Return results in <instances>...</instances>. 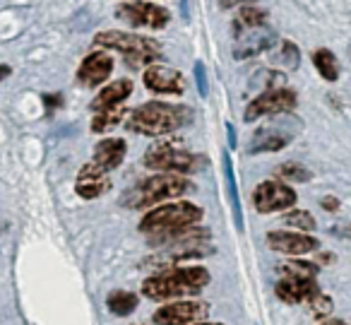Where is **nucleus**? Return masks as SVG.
<instances>
[{"instance_id":"aec40b11","label":"nucleus","mask_w":351,"mask_h":325,"mask_svg":"<svg viewBox=\"0 0 351 325\" xmlns=\"http://www.w3.org/2000/svg\"><path fill=\"white\" fill-rule=\"evenodd\" d=\"M224 176H226V190H229V200H231V212H234V224H236L239 232H243V210H241L239 188H236V176H234V164H231L229 152H224Z\"/></svg>"},{"instance_id":"f257e3e1","label":"nucleus","mask_w":351,"mask_h":325,"mask_svg":"<svg viewBox=\"0 0 351 325\" xmlns=\"http://www.w3.org/2000/svg\"><path fill=\"white\" fill-rule=\"evenodd\" d=\"M191 113L193 111L186 107L149 102L130 111L128 128L132 133H140V135H169V133H176L178 128L186 126L191 121Z\"/></svg>"},{"instance_id":"b1692460","label":"nucleus","mask_w":351,"mask_h":325,"mask_svg":"<svg viewBox=\"0 0 351 325\" xmlns=\"http://www.w3.org/2000/svg\"><path fill=\"white\" fill-rule=\"evenodd\" d=\"M123 113H125V111H123L121 107L106 109V111H97V113H94V121H92V131H94V133H106L111 126L121 123Z\"/></svg>"},{"instance_id":"a878e982","label":"nucleus","mask_w":351,"mask_h":325,"mask_svg":"<svg viewBox=\"0 0 351 325\" xmlns=\"http://www.w3.org/2000/svg\"><path fill=\"white\" fill-rule=\"evenodd\" d=\"M274 174H277L279 179L298 181V183H303V181H311V171H308L306 166H301V164H293V161H287V164L277 166V171H274Z\"/></svg>"},{"instance_id":"bb28decb","label":"nucleus","mask_w":351,"mask_h":325,"mask_svg":"<svg viewBox=\"0 0 351 325\" xmlns=\"http://www.w3.org/2000/svg\"><path fill=\"white\" fill-rule=\"evenodd\" d=\"M284 222H287L289 227L306 229V232L315 229V219H313V214L306 212V210H293V212H289L287 217H284Z\"/></svg>"},{"instance_id":"c756f323","label":"nucleus","mask_w":351,"mask_h":325,"mask_svg":"<svg viewBox=\"0 0 351 325\" xmlns=\"http://www.w3.org/2000/svg\"><path fill=\"white\" fill-rule=\"evenodd\" d=\"M313 306H317V309H315L317 315H325L327 311H330V299H327V296L315 294V296H313Z\"/></svg>"},{"instance_id":"393cba45","label":"nucleus","mask_w":351,"mask_h":325,"mask_svg":"<svg viewBox=\"0 0 351 325\" xmlns=\"http://www.w3.org/2000/svg\"><path fill=\"white\" fill-rule=\"evenodd\" d=\"M274 58V63H279V65H284V68H289V70H293V68H298V49L291 44V41H282V46H279V51L272 56Z\"/></svg>"},{"instance_id":"9d476101","label":"nucleus","mask_w":351,"mask_h":325,"mask_svg":"<svg viewBox=\"0 0 351 325\" xmlns=\"http://www.w3.org/2000/svg\"><path fill=\"white\" fill-rule=\"evenodd\" d=\"M253 203L258 212H277V210H287L296 203V193L289 186L277 183V181H265L255 188Z\"/></svg>"},{"instance_id":"1a4fd4ad","label":"nucleus","mask_w":351,"mask_h":325,"mask_svg":"<svg viewBox=\"0 0 351 325\" xmlns=\"http://www.w3.org/2000/svg\"><path fill=\"white\" fill-rule=\"evenodd\" d=\"M116 12L121 20L130 22L132 27H152V30H161L171 20L169 10L161 5H154V3H125Z\"/></svg>"},{"instance_id":"4468645a","label":"nucleus","mask_w":351,"mask_h":325,"mask_svg":"<svg viewBox=\"0 0 351 325\" xmlns=\"http://www.w3.org/2000/svg\"><path fill=\"white\" fill-rule=\"evenodd\" d=\"M111 70H113V58L108 54H99L97 51V54H89L82 60V65L77 70V80L84 87H97V85H101L111 75Z\"/></svg>"},{"instance_id":"0eeeda50","label":"nucleus","mask_w":351,"mask_h":325,"mask_svg":"<svg viewBox=\"0 0 351 325\" xmlns=\"http://www.w3.org/2000/svg\"><path fill=\"white\" fill-rule=\"evenodd\" d=\"M234 36H236V41H234V58L236 60L253 58V56L263 54V51L272 49V46L277 44V34H274V30H269L267 25L234 32Z\"/></svg>"},{"instance_id":"72a5a7b5","label":"nucleus","mask_w":351,"mask_h":325,"mask_svg":"<svg viewBox=\"0 0 351 325\" xmlns=\"http://www.w3.org/2000/svg\"><path fill=\"white\" fill-rule=\"evenodd\" d=\"M337 205H339V203H337L335 198H325V200H322V208H327L330 212H332V210H337Z\"/></svg>"},{"instance_id":"7c9ffc66","label":"nucleus","mask_w":351,"mask_h":325,"mask_svg":"<svg viewBox=\"0 0 351 325\" xmlns=\"http://www.w3.org/2000/svg\"><path fill=\"white\" fill-rule=\"evenodd\" d=\"M248 3H255V0H219L221 8H236V5H248Z\"/></svg>"},{"instance_id":"a211bd4d","label":"nucleus","mask_w":351,"mask_h":325,"mask_svg":"<svg viewBox=\"0 0 351 325\" xmlns=\"http://www.w3.org/2000/svg\"><path fill=\"white\" fill-rule=\"evenodd\" d=\"M132 94V80H116L113 85H108L101 94H97V99L92 102L94 111H106V109H116L118 104H123Z\"/></svg>"},{"instance_id":"423d86ee","label":"nucleus","mask_w":351,"mask_h":325,"mask_svg":"<svg viewBox=\"0 0 351 325\" xmlns=\"http://www.w3.org/2000/svg\"><path fill=\"white\" fill-rule=\"evenodd\" d=\"M145 164L149 166V169L183 171V174H191V171H195V166H197V157L186 150H178V147L159 145V147H154V150L145 152Z\"/></svg>"},{"instance_id":"cd10ccee","label":"nucleus","mask_w":351,"mask_h":325,"mask_svg":"<svg viewBox=\"0 0 351 325\" xmlns=\"http://www.w3.org/2000/svg\"><path fill=\"white\" fill-rule=\"evenodd\" d=\"M282 267L289 277H298V280H313L317 272L315 265H308V262H287V265H282Z\"/></svg>"},{"instance_id":"4be33fe9","label":"nucleus","mask_w":351,"mask_h":325,"mask_svg":"<svg viewBox=\"0 0 351 325\" xmlns=\"http://www.w3.org/2000/svg\"><path fill=\"white\" fill-rule=\"evenodd\" d=\"M137 309V296L132 291H111L108 294V311L116 315H128Z\"/></svg>"},{"instance_id":"4c0bfd02","label":"nucleus","mask_w":351,"mask_h":325,"mask_svg":"<svg viewBox=\"0 0 351 325\" xmlns=\"http://www.w3.org/2000/svg\"><path fill=\"white\" fill-rule=\"evenodd\" d=\"M202 325H219V323H202Z\"/></svg>"},{"instance_id":"473e14b6","label":"nucleus","mask_w":351,"mask_h":325,"mask_svg":"<svg viewBox=\"0 0 351 325\" xmlns=\"http://www.w3.org/2000/svg\"><path fill=\"white\" fill-rule=\"evenodd\" d=\"M46 107H49V111H51V109H53V107H58V104H60V97H51V94H46Z\"/></svg>"},{"instance_id":"6ab92c4d","label":"nucleus","mask_w":351,"mask_h":325,"mask_svg":"<svg viewBox=\"0 0 351 325\" xmlns=\"http://www.w3.org/2000/svg\"><path fill=\"white\" fill-rule=\"evenodd\" d=\"M317 289L315 284H313V280H298V277H289L287 280H282L277 284V296L282 301H287V304H296V301H303L308 299V296H315Z\"/></svg>"},{"instance_id":"2f4dec72","label":"nucleus","mask_w":351,"mask_h":325,"mask_svg":"<svg viewBox=\"0 0 351 325\" xmlns=\"http://www.w3.org/2000/svg\"><path fill=\"white\" fill-rule=\"evenodd\" d=\"M181 12L183 20H191V0H181Z\"/></svg>"},{"instance_id":"39448f33","label":"nucleus","mask_w":351,"mask_h":325,"mask_svg":"<svg viewBox=\"0 0 351 325\" xmlns=\"http://www.w3.org/2000/svg\"><path fill=\"white\" fill-rule=\"evenodd\" d=\"M94 41L99 46H106V49L121 51L125 56L128 65H132V68L147 65L161 56V46L156 41L147 39V36L125 34V32H101V34L94 36Z\"/></svg>"},{"instance_id":"5701e85b","label":"nucleus","mask_w":351,"mask_h":325,"mask_svg":"<svg viewBox=\"0 0 351 325\" xmlns=\"http://www.w3.org/2000/svg\"><path fill=\"white\" fill-rule=\"evenodd\" d=\"M265 17H267V12L258 10V8H243V10L239 12V17L234 20V32L265 25Z\"/></svg>"},{"instance_id":"2eb2a0df","label":"nucleus","mask_w":351,"mask_h":325,"mask_svg":"<svg viewBox=\"0 0 351 325\" xmlns=\"http://www.w3.org/2000/svg\"><path fill=\"white\" fill-rule=\"evenodd\" d=\"M267 243L272 251L291 253V256L311 253L317 248V241L313 236H308V234H291V232H269Z\"/></svg>"},{"instance_id":"9b49d317","label":"nucleus","mask_w":351,"mask_h":325,"mask_svg":"<svg viewBox=\"0 0 351 325\" xmlns=\"http://www.w3.org/2000/svg\"><path fill=\"white\" fill-rule=\"evenodd\" d=\"M207 313V304L200 301H181V304L161 306L154 313V325H188Z\"/></svg>"},{"instance_id":"6e6552de","label":"nucleus","mask_w":351,"mask_h":325,"mask_svg":"<svg viewBox=\"0 0 351 325\" xmlns=\"http://www.w3.org/2000/svg\"><path fill=\"white\" fill-rule=\"evenodd\" d=\"M296 107V94L289 92V89H269V92H263L258 99L248 104L243 118L245 123L258 121L260 116H269V113H287Z\"/></svg>"},{"instance_id":"c9c22d12","label":"nucleus","mask_w":351,"mask_h":325,"mask_svg":"<svg viewBox=\"0 0 351 325\" xmlns=\"http://www.w3.org/2000/svg\"><path fill=\"white\" fill-rule=\"evenodd\" d=\"M8 75H10V68H8V65H0V80H5Z\"/></svg>"},{"instance_id":"7ed1b4c3","label":"nucleus","mask_w":351,"mask_h":325,"mask_svg":"<svg viewBox=\"0 0 351 325\" xmlns=\"http://www.w3.org/2000/svg\"><path fill=\"white\" fill-rule=\"evenodd\" d=\"M207 282H210V272L205 267H181V270L145 280L142 294L147 299H173V296L197 294Z\"/></svg>"},{"instance_id":"dca6fc26","label":"nucleus","mask_w":351,"mask_h":325,"mask_svg":"<svg viewBox=\"0 0 351 325\" xmlns=\"http://www.w3.org/2000/svg\"><path fill=\"white\" fill-rule=\"evenodd\" d=\"M293 133L289 131H279V128H260L253 135L248 145L250 155H260V152H277L282 147H287L291 142Z\"/></svg>"},{"instance_id":"f3484780","label":"nucleus","mask_w":351,"mask_h":325,"mask_svg":"<svg viewBox=\"0 0 351 325\" xmlns=\"http://www.w3.org/2000/svg\"><path fill=\"white\" fill-rule=\"evenodd\" d=\"M123 157H125V140H121V137H106L94 150V164L111 171L121 164Z\"/></svg>"},{"instance_id":"412c9836","label":"nucleus","mask_w":351,"mask_h":325,"mask_svg":"<svg viewBox=\"0 0 351 325\" xmlns=\"http://www.w3.org/2000/svg\"><path fill=\"white\" fill-rule=\"evenodd\" d=\"M313 63H315L317 73L325 80H330V82H335V80L339 78V63H337V58L327 49L315 51V54H313Z\"/></svg>"},{"instance_id":"f03ea898","label":"nucleus","mask_w":351,"mask_h":325,"mask_svg":"<svg viewBox=\"0 0 351 325\" xmlns=\"http://www.w3.org/2000/svg\"><path fill=\"white\" fill-rule=\"evenodd\" d=\"M193 190H195V186H193L186 176L159 174V176H149V179L140 181L135 188L123 195L121 203L130 210H142L154 203H161V200L178 198V195H183V193H193Z\"/></svg>"},{"instance_id":"ddd939ff","label":"nucleus","mask_w":351,"mask_h":325,"mask_svg":"<svg viewBox=\"0 0 351 325\" xmlns=\"http://www.w3.org/2000/svg\"><path fill=\"white\" fill-rule=\"evenodd\" d=\"M147 89L159 94H181L183 92V75L178 70L164 68V65H152L145 70Z\"/></svg>"},{"instance_id":"20e7f679","label":"nucleus","mask_w":351,"mask_h":325,"mask_svg":"<svg viewBox=\"0 0 351 325\" xmlns=\"http://www.w3.org/2000/svg\"><path fill=\"white\" fill-rule=\"evenodd\" d=\"M202 219V210L197 205L191 203H171L164 208L152 210L149 214H145V219L140 222V232L154 236L152 241H161V238L171 236L176 232H183L191 224L200 222Z\"/></svg>"},{"instance_id":"f8f14e48","label":"nucleus","mask_w":351,"mask_h":325,"mask_svg":"<svg viewBox=\"0 0 351 325\" xmlns=\"http://www.w3.org/2000/svg\"><path fill=\"white\" fill-rule=\"evenodd\" d=\"M108 186H111V179H108V171L101 169V166H97L92 161V164H84L82 169H80L77 174V186H75V190H77L80 198H99V195H104L108 190Z\"/></svg>"},{"instance_id":"e433bc0d","label":"nucleus","mask_w":351,"mask_h":325,"mask_svg":"<svg viewBox=\"0 0 351 325\" xmlns=\"http://www.w3.org/2000/svg\"><path fill=\"white\" fill-rule=\"evenodd\" d=\"M327 325H346V323H341V320H332V323H327Z\"/></svg>"},{"instance_id":"f704fd0d","label":"nucleus","mask_w":351,"mask_h":325,"mask_svg":"<svg viewBox=\"0 0 351 325\" xmlns=\"http://www.w3.org/2000/svg\"><path fill=\"white\" fill-rule=\"evenodd\" d=\"M226 133H229V145H231V150L236 147V131H234V126H226Z\"/></svg>"},{"instance_id":"c85d7f7f","label":"nucleus","mask_w":351,"mask_h":325,"mask_svg":"<svg viewBox=\"0 0 351 325\" xmlns=\"http://www.w3.org/2000/svg\"><path fill=\"white\" fill-rule=\"evenodd\" d=\"M195 82H197V89H200V97H207L210 87H207V70L202 63H195Z\"/></svg>"}]
</instances>
